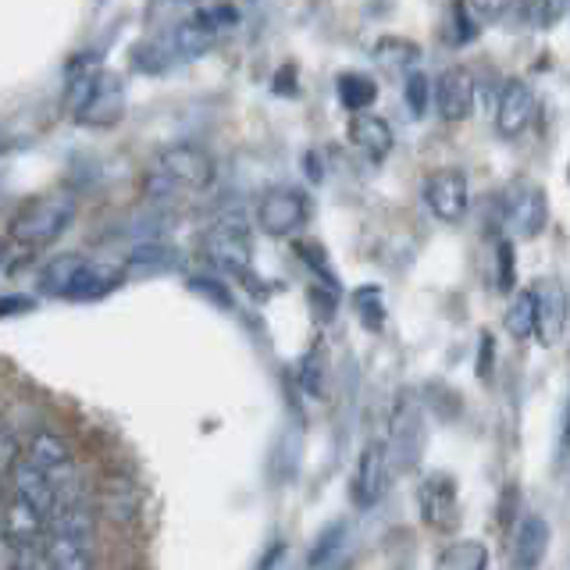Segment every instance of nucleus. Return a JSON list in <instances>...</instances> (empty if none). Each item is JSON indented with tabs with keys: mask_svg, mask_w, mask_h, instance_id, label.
<instances>
[{
	"mask_svg": "<svg viewBox=\"0 0 570 570\" xmlns=\"http://www.w3.org/2000/svg\"><path fill=\"white\" fill-rule=\"evenodd\" d=\"M303 165H307V175H311L314 183H317V178H321V168H317V154H307V157H303Z\"/></svg>",
	"mask_w": 570,
	"mask_h": 570,
	"instance_id": "37998d69",
	"label": "nucleus"
},
{
	"mask_svg": "<svg viewBox=\"0 0 570 570\" xmlns=\"http://www.w3.org/2000/svg\"><path fill=\"white\" fill-rule=\"evenodd\" d=\"M189 289L196 296H204L210 303H218L222 311H232V293L225 289V282H214V278H189Z\"/></svg>",
	"mask_w": 570,
	"mask_h": 570,
	"instance_id": "e433bc0d",
	"label": "nucleus"
},
{
	"mask_svg": "<svg viewBox=\"0 0 570 570\" xmlns=\"http://www.w3.org/2000/svg\"><path fill=\"white\" fill-rule=\"evenodd\" d=\"M350 139H353V147L367 154V160H385L389 150H392V125L379 115H353L350 118Z\"/></svg>",
	"mask_w": 570,
	"mask_h": 570,
	"instance_id": "aec40b11",
	"label": "nucleus"
},
{
	"mask_svg": "<svg viewBox=\"0 0 570 570\" xmlns=\"http://www.w3.org/2000/svg\"><path fill=\"white\" fill-rule=\"evenodd\" d=\"M435 570H489V546L478 539H456L442 546Z\"/></svg>",
	"mask_w": 570,
	"mask_h": 570,
	"instance_id": "412c9836",
	"label": "nucleus"
},
{
	"mask_svg": "<svg viewBox=\"0 0 570 570\" xmlns=\"http://www.w3.org/2000/svg\"><path fill=\"white\" fill-rule=\"evenodd\" d=\"M499 207H503V228L507 239H534L549 222V200L546 189L531 178H513V183L499 196Z\"/></svg>",
	"mask_w": 570,
	"mask_h": 570,
	"instance_id": "39448f33",
	"label": "nucleus"
},
{
	"mask_svg": "<svg viewBox=\"0 0 570 570\" xmlns=\"http://www.w3.org/2000/svg\"><path fill=\"white\" fill-rule=\"evenodd\" d=\"M0 528H4V546L11 549H43L47 534H50V521L36 510L29 499L14 495L4 489V513H0Z\"/></svg>",
	"mask_w": 570,
	"mask_h": 570,
	"instance_id": "1a4fd4ad",
	"label": "nucleus"
},
{
	"mask_svg": "<svg viewBox=\"0 0 570 570\" xmlns=\"http://www.w3.org/2000/svg\"><path fill=\"white\" fill-rule=\"evenodd\" d=\"M47 560L53 570H94L97 549L94 539H79V534H47Z\"/></svg>",
	"mask_w": 570,
	"mask_h": 570,
	"instance_id": "6ab92c4d",
	"label": "nucleus"
},
{
	"mask_svg": "<svg viewBox=\"0 0 570 570\" xmlns=\"http://www.w3.org/2000/svg\"><path fill=\"white\" fill-rule=\"evenodd\" d=\"M403 97H406V107H410V115H424L428 107L435 104V82L424 76V71H410L406 82H403Z\"/></svg>",
	"mask_w": 570,
	"mask_h": 570,
	"instance_id": "2f4dec72",
	"label": "nucleus"
},
{
	"mask_svg": "<svg viewBox=\"0 0 570 570\" xmlns=\"http://www.w3.org/2000/svg\"><path fill=\"white\" fill-rule=\"evenodd\" d=\"M0 311H4V317L32 314L36 311V299L26 296V293H4V299H0Z\"/></svg>",
	"mask_w": 570,
	"mask_h": 570,
	"instance_id": "ea45409f",
	"label": "nucleus"
},
{
	"mask_svg": "<svg viewBox=\"0 0 570 570\" xmlns=\"http://www.w3.org/2000/svg\"><path fill=\"white\" fill-rule=\"evenodd\" d=\"M389 471H392L389 445L367 442L361 450V460H356V471H353V485H350L353 503L361 510H371L374 503H382V495L389 492Z\"/></svg>",
	"mask_w": 570,
	"mask_h": 570,
	"instance_id": "9d476101",
	"label": "nucleus"
},
{
	"mask_svg": "<svg viewBox=\"0 0 570 570\" xmlns=\"http://www.w3.org/2000/svg\"><path fill=\"white\" fill-rule=\"evenodd\" d=\"M353 311H356V321H361L367 332L385 328V296H382L379 285H364V289H356Z\"/></svg>",
	"mask_w": 570,
	"mask_h": 570,
	"instance_id": "bb28decb",
	"label": "nucleus"
},
{
	"mask_svg": "<svg viewBox=\"0 0 570 570\" xmlns=\"http://www.w3.org/2000/svg\"><path fill=\"white\" fill-rule=\"evenodd\" d=\"M299 385H303V392H307V396H314V400H328V356H325V350H321V346H317L314 353L303 356Z\"/></svg>",
	"mask_w": 570,
	"mask_h": 570,
	"instance_id": "c85d7f7f",
	"label": "nucleus"
},
{
	"mask_svg": "<svg viewBox=\"0 0 570 570\" xmlns=\"http://www.w3.org/2000/svg\"><path fill=\"white\" fill-rule=\"evenodd\" d=\"M311 222V200L299 189H267L257 204V228L267 236L285 239Z\"/></svg>",
	"mask_w": 570,
	"mask_h": 570,
	"instance_id": "0eeeda50",
	"label": "nucleus"
},
{
	"mask_svg": "<svg viewBox=\"0 0 570 570\" xmlns=\"http://www.w3.org/2000/svg\"><path fill=\"white\" fill-rule=\"evenodd\" d=\"M335 94H338V104L346 107L353 115H367V107L379 100V82L364 71H346V76L335 79Z\"/></svg>",
	"mask_w": 570,
	"mask_h": 570,
	"instance_id": "5701e85b",
	"label": "nucleus"
},
{
	"mask_svg": "<svg viewBox=\"0 0 570 570\" xmlns=\"http://www.w3.org/2000/svg\"><path fill=\"white\" fill-rule=\"evenodd\" d=\"M214 40H218V32H214L196 11L186 18V22H178L171 29V43L178 50V58H200L204 50L214 47Z\"/></svg>",
	"mask_w": 570,
	"mask_h": 570,
	"instance_id": "4be33fe9",
	"label": "nucleus"
},
{
	"mask_svg": "<svg viewBox=\"0 0 570 570\" xmlns=\"http://www.w3.org/2000/svg\"><path fill=\"white\" fill-rule=\"evenodd\" d=\"M97 510L111 513L115 521H136V517H139V499H136L129 481H111V485L104 489Z\"/></svg>",
	"mask_w": 570,
	"mask_h": 570,
	"instance_id": "a878e982",
	"label": "nucleus"
},
{
	"mask_svg": "<svg viewBox=\"0 0 570 570\" xmlns=\"http://www.w3.org/2000/svg\"><path fill=\"white\" fill-rule=\"evenodd\" d=\"M79 267H82V257H79V254H61V257H53V261L43 267V275H40V289L50 293V296H65Z\"/></svg>",
	"mask_w": 570,
	"mask_h": 570,
	"instance_id": "cd10ccee",
	"label": "nucleus"
},
{
	"mask_svg": "<svg viewBox=\"0 0 570 570\" xmlns=\"http://www.w3.org/2000/svg\"><path fill=\"white\" fill-rule=\"evenodd\" d=\"M8 492H14V495H22V499H29V503L40 510L47 521H53V513H58V507H61V495H58V489L50 485V481L32 468L29 460H22L14 468V474L8 478Z\"/></svg>",
	"mask_w": 570,
	"mask_h": 570,
	"instance_id": "a211bd4d",
	"label": "nucleus"
},
{
	"mask_svg": "<svg viewBox=\"0 0 570 570\" xmlns=\"http://www.w3.org/2000/svg\"><path fill=\"white\" fill-rule=\"evenodd\" d=\"M549 542H552V528L542 513L521 517L510 534V567L513 570H542V563L549 557Z\"/></svg>",
	"mask_w": 570,
	"mask_h": 570,
	"instance_id": "f8f14e48",
	"label": "nucleus"
},
{
	"mask_svg": "<svg viewBox=\"0 0 570 570\" xmlns=\"http://www.w3.org/2000/svg\"><path fill=\"white\" fill-rule=\"evenodd\" d=\"M32 254H36V249H29L26 243H18V239H4V257H0V261H4V275H14L18 272V264H32Z\"/></svg>",
	"mask_w": 570,
	"mask_h": 570,
	"instance_id": "4c0bfd02",
	"label": "nucleus"
},
{
	"mask_svg": "<svg viewBox=\"0 0 570 570\" xmlns=\"http://www.w3.org/2000/svg\"><path fill=\"white\" fill-rule=\"evenodd\" d=\"M492 367H495V338L485 332V335H481V346H478V379L489 382Z\"/></svg>",
	"mask_w": 570,
	"mask_h": 570,
	"instance_id": "58836bf2",
	"label": "nucleus"
},
{
	"mask_svg": "<svg viewBox=\"0 0 570 570\" xmlns=\"http://www.w3.org/2000/svg\"><path fill=\"white\" fill-rule=\"evenodd\" d=\"M495 285L503 293H510L517 285V257H513V239H499L495 243Z\"/></svg>",
	"mask_w": 570,
	"mask_h": 570,
	"instance_id": "72a5a7b5",
	"label": "nucleus"
},
{
	"mask_svg": "<svg viewBox=\"0 0 570 570\" xmlns=\"http://www.w3.org/2000/svg\"><path fill=\"white\" fill-rule=\"evenodd\" d=\"M503 321H507L510 338H531L534 335V325H539V299H534V289L513 293Z\"/></svg>",
	"mask_w": 570,
	"mask_h": 570,
	"instance_id": "b1692460",
	"label": "nucleus"
},
{
	"mask_svg": "<svg viewBox=\"0 0 570 570\" xmlns=\"http://www.w3.org/2000/svg\"><path fill=\"white\" fill-rule=\"evenodd\" d=\"M175 257H171V249L165 246H136L129 261H125V275H150V272H165V267H171Z\"/></svg>",
	"mask_w": 570,
	"mask_h": 570,
	"instance_id": "7c9ffc66",
	"label": "nucleus"
},
{
	"mask_svg": "<svg viewBox=\"0 0 570 570\" xmlns=\"http://www.w3.org/2000/svg\"><path fill=\"white\" fill-rule=\"evenodd\" d=\"M171 53H178L175 43H171V36H168V40H147V43H136L132 65L139 71H147V76H157V71H165L171 65Z\"/></svg>",
	"mask_w": 570,
	"mask_h": 570,
	"instance_id": "c756f323",
	"label": "nucleus"
},
{
	"mask_svg": "<svg viewBox=\"0 0 570 570\" xmlns=\"http://www.w3.org/2000/svg\"><path fill=\"white\" fill-rule=\"evenodd\" d=\"M478 104V82L468 68H445L442 76L435 79V107L445 121H463L474 115Z\"/></svg>",
	"mask_w": 570,
	"mask_h": 570,
	"instance_id": "2eb2a0df",
	"label": "nucleus"
},
{
	"mask_svg": "<svg viewBox=\"0 0 570 570\" xmlns=\"http://www.w3.org/2000/svg\"><path fill=\"white\" fill-rule=\"evenodd\" d=\"M71 222H76V196L50 193L22 204V210L11 218L8 236L26 243L29 249H47L65 236Z\"/></svg>",
	"mask_w": 570,
	"mask_h": 570,
	"instance_id": "7ed1b4c3",
	"label": "nucleus"
},
{
	"mask_svg": "<svg viewBox=\"0 0 570 570\" xmlns=\"http://www.w3.org/2000/svg\"><path fill=\"white\" fill-rule=\"evenodd\" d=\"M196 14H200L214 32H225V29L239 26V8L236 4H204V8H196Z\"/></svg>",
	"mask_w": 570,
	"mask_h": 570,
	"instance_id": "c9c22d12",
	"label": "nucleus"
},
{
	"mask_svg": "<svg viewBox=\"0 0 570 570\" xmlns=\"http://www.w3.org/2000/svg\"><path fill=\"white\" fill-rule=\"evenodd\" d=\"M456 478L450 474H428L424 485L417 489V507H421V521L432 531H450L456 524Z\"/></svg>",
	"mask_w": 570,
	"mask_h": 570,
	"instance_id": "ddd939ff",
	"label": "nucleus"
},
{
	"mask_svg": "<svg viewBox=\"0 0 570 570\" xmlns=\"http://www.w3.org/2000/svg\"><path fill=\"white\" fill-rule=\"evenodd\" d=\"M534 89L524 82V79H510L503 86V94H499V104H495V132L503 139H517L528 132V125L534 121Z\"/></svg>",
	"mask_w": 570,
	"mask_h": 570,
	"instance_id": "dca6fc26",
	"label": "nucleus"
},
{
	"mask_svg": "<svg viewBox=\"0 0 570 570\" xmlns=\"http://www.w3.org/2000/svg\"><path fill=\"white\" fill-rule=\"evenodd\" d=\"M204 249L225 275L243 282L249 293H257V296L267 293L261 285L264 278L254 267V236H249V225H246L243 214H228V218H222L218 225H214L204 239Z\"/></svg>",
	"mask_w": 570,
	"mask_h": 570,
	"instance_id": "f03ea898",
	"label": "nucleus"
},
{
	"mask_svg": "<svg viewBox=\"0 0 570 570\" xmlns=\"http://www.w3.org/2000/svg\"><path fill=\"white\" fill-rule=\"evenodd\" d=\"M424 204L442 225H456L471 210V186L460 168H439L424 178Z\"/></svg>",
	"mask_w": 570,
	"mask_h": 570,
	"instance_id": "6e6552de",
	"label": "nucleus"
},
{
	"mask_svg": "<svg viewBox=\"0 0 570 570\" xmlns=\"http://www.w3.org/2000/svg\"><path fill=\"white\" fill-rule=\"evenodd\" d=\"M424 450V414L421 400L414 392H403L400 403L392 406V424H389V456L396 460L400 471H414Z\"/></svg>",
	"mask_w": 570,
	"mask_h": 570,
	"instance_id": "423d86ee",
	"label": "nucleus"
},
{
	"mask_svg": "<svg viewBox=\"0 0 570 570\" xmlns=\"http://www.w3.org/2000/svg\"><path fill=\"white\" fill-rule=\"evenodd\" d=\"M275 94H285V97H296V68L285 65L278 76H275Z\"/></svg>",
	"mask_w": 570,
	"mask_h": 570,
	"instance_id": "a19ab883",
	"label": "nucleus"
},
{
	"mask_svg": "<svg viewBox=\"0 0 570 570\" xmlns=\"http://www.w3.org/2000/svg\"><path fill=\"white\" fill-rule=\"evenodd\" d=\"M560 450H563V460H570V396H567V410H563V435H560Z\"/></svg>",
	"mask_w": 570,
	"mask_h": 570,
	"instance_id": "79ce46f5",
	"label": "nucleus"
},
{
	"mask_svg": "<svg viewBox=\"0 0 570 570\" xmlns=\"http://www.w3.org/2000/svg\"><path fill=\"white\" fill-rule=\"evenodd\" d=\"M121 118H125V82L121 76L104 71L94 86V94H89L86 104L76 111V121L86 125V129H111Z\"/></svg>",
	"mask_w": 570,
	"mask_h": 570,
	"instance_id": "9b49d317",
	"label": "nucleus"
},
{
	"mask_svg": "<svg viewBox=\"0 0 570 570\" xmlns=\"http://www.w3.org/2000/svg\"><path fill=\"white\" fill-rule=\"evenodd\" d=\"M4 570H53L50 560H47V549H11L4 546Z\"/></svg>",
	"mask_w": 570,
	"mask_h": 570,
	"instance_id": "f704fd0d",
	"label": "nucleus"
},
{
	"mask_svg": "<svg viewBox=\"0 0 570 570\" xmlns=\"http://www.w3.org/2000/svg\"><path fill=\"white\" fill-rule=\"evenodd\" d=\"M346 546V524H328L325 531L317 534V542L307 552V567L311 570H328L338 567V552Z\"/></svg>",
	"mask_w": 570,
	"mask_h": 570,
	"instance_id": "393cba45",
	"label": "nucleus"
},
{
	"mask_svg": "<svg viewBox=\"0 0 570 570\" xmlns=\"http://www.w3.org/2000/svg\"><path fill=\"white\" fill-rule=\"evenodd\" d=\"M534 299H539V325H534V335H539L542 346H557L570 325V296L560 285V278H542L534 285Z\"/></svg>",
	"mask_w": 570,
	"mask_h": 570,
	"instance_id": "4468645a",
	"label": "nucleus"
},
{
	"mask_svg": "<svg viewBox=\"0 0 570 570\" xmlns=\"http://www.w3.org/2000/svg\"><path fill=\"white\" fill-rule=\"evenodd\" d=\"M125 282V267L118 264H107V261H82V267L71 278L65 299H76V303H89V299H100L107 293H115L118 285Z\"/></svg>",
	"mask_w": 570,
	"mask_h": 570,
	"instance_id": "f3484780",
	"label": "nucleus"
},
{
	"mask_svg": "<svg viewBox=\"0 0 570 570\" xmlns=\"http://www.w3.org/2000/svg\"><path fill=\"white\" fill-rule=\"evenodd\" d=\"M296 249H299V261L307 264L311 272L321 278V285H325V289H335V293H338V282H335V275H332V264H328V254H325V249H321L317 243H299Z\"/></svg>",
	"mask_w": 570,
	"mask_h": 570,
	"instance_id": "473e14b6",
	"label": "nucleus"
},
{
	"mask_svg": "<svg viewBox=\"0 0 570 570\" xmlns=\"http://www.w3.org/2000/svg\"><path fill=\"white\" fill-rule=\"evenodd\" d=\"M214 183V160L196 142H175L160 150L154 165L142 175V189L150 200H175L186 193H204Z\"/></svg>",
	"mask_w": 570,
	"mask_h": 570,
	"instance_id": "f257e3e1",
	"label": "nucleus"
},
{
	"mask_svg": "<svg viewBox=\"0 0 570 570\" xmlns=\"http://www.w3.org/2000/svg\"><path fill=\"white\" fill-rule=\"evenodd\" d=\"M26 460L50 481L53 489H58L61 503H65V499H79L82 495L76 453H71V445L58 432H50V428H40V432H36L29 439V445H26Z\"/></svg>",
	"mask_w": 570,
	"mask_h": 570,
	"instance_id": "20e7f679",
	"label": "nucleus"
}]
</instances>
